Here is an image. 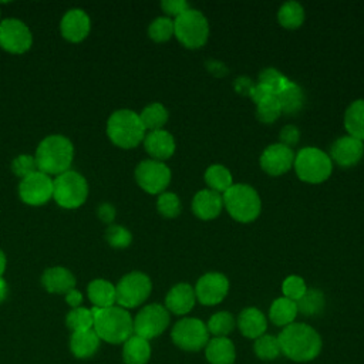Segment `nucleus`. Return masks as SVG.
<instances>
[{
	"mask_svg": "<svg viewBox=\"0 0 364 364\" xmlns=\"http://www.w3.org/2000/svg\"><path fill=\"white\" fill-rule=\"evenodd\" d=\"M282 354L296 363L314 360L321 351L320 334L306 323H291L277 336Z\"/></svg>",
	"mask_w": 364,
	"mask_h": 364,
	"instance_id": "nucleus-1",
	"label": "nucleus"
},
{
	"mask_svg": "<svg viewBox=\"0 0 364 364\" xmlns=\"http://www.w3.org/2000/svg\"><path fill=\"white\" fill-rule=\"evenodd\" d=\"M34 158L40 172L57 176L70 171L74 146L64 135H48L38 144Z\"/></svg>",
	"mask_w": 364,
	"mask_h": 364,
	"instance_id": "nucleus-2",
	"label": "nucleus"
},
{
	"mask_svg": "<svg viewBox=\"0 0 364 364\" xmlns=\"http://www.w3.org/2000/svg\"><path fill=\"white\" fill-rule=\"evenodd\" d=\"M91 313L94 317L92 330L104 341L118 344L125 343L132 336L134 320L125 309L119 306L105 309L92 307Z\"/></svg>",
	"mask_w": 364,
	"mask_h": 364,
	"instance_id": "nucleus-3",
	"label": "nucleus"
},
{
	"mask_svg": "<svg viewBox=\"0 0 364 364\" xmlns=\"http://www.w3.org/2000/svg\"><path fill=\"white\" fill-rule=\"evenodd\" d=\"M145 134L146 131L139 119V114L131 109L114 111L107 121V135L119 148H135L144 141Z\"/></svg>",
	"mask_w": 364,
	"mask_h": 364,
	"instance_id": "nucleus-4",
	"label": "nucleus"
},
{
	"mask_svg": "<svg viewBox=\"0 0 364 364\" xmlns=\"http://www.w3.org/2000/svg\"><path fill=\"white\" fill-rule=\"evenodd\" d=\"M223 208L232 219L249 223L257 219L262 210V200L255 188L246 183H233L223 195Z\"/></svg>",
	"mask_w": 364,
	"mask_h": 364,
	"instance_id": "nucleus-5",
	"label": "nucleus"
},
{
	"mask_svg": "<svg viewBox=\"0 0 364 364\" xmlns=\"http://www.w3.org/2000/svg\"><path fill=\"white\" fill-rule=\"evenodd\" d=\"M293 168L300 181L307 183H321L331 175L333 162L320 148L304 146L294 155Z\"/></svg>",
	"mask_w": 364,
	"mask_h": 364,
	"instance_id": "nucleus-6",
	"label": "nucleus"
},
{
	"mask_svg": "<svg viewBox=\"0 0 364 364\" xmlns=\"http://www.w3.org/2000/svg\"><path fill=\"white\" fill-rule=\"evenodd\" d=\"M173 36L186 48H200L208 41L209 23L199 10L189 9L173 20Z\"/></svg>",
	"mask_w": 364,
	"mask_h": 364,
	"instance_id": "nucleus-7",
	"label": "nucleus"
},
{
	"mask_svg": "<svg viewBox=\"0 0 364 364\" xmlns=\"http://www.w3.org/2000/svg\"><path fill=\"white\" fill-rule=\"evenodd\" d=\"M88 196V183L82 175L75 171H67L57 175L53 181V198L61 208H80Z\"/></svg>",
	"mask_w": 364,
	"mask_h": 364,
	"instance_id": "nucleus-8",
	"label": "nucleus"
},
{
	"mask_svg": "<svg viewBox=\"0 0 364 364\" xmlns=\"http://www.w3.org/2000/svg\"><path fill=\"white\" fill-rule=\"evenodd\" d=\"M151 279L142 272L125 274L115 286V300L122 309H134L142 304L151 294Z\"/></svg>",
	"mask_w": 364,
	"mask_h": 364,
	"instance_id": "nucleus-9",
	"label": "nucleus"
},
{
	"mask_svg": "<svg viewBox=\"0 0 364 364\" xmlns=\"http://www.w3.org/2000/svg\"><path fill=\"white\" fill-rule=\"evenodd\" d=\"M171 338L176 347L185 351H199L209 341L206 324L195 317H183L175 323Z\"/></svg>",
	"mask_w": 364,
	"mask_h": 364,
	"instance_id": "nucleus-10",
	"label": "nucleus"
},
{
	"mask_svg": "<svg viewBox=\"0 0 364 364\" xmlns=\"http://www.w3.org/2000/svg\"><path fill=\"white\" fill-rule=\"evenodd\" d=\"M169 324V311L165 306L152 303L142 307L134 318V333L145 340L161 336Z\"/></svg>",
	"mask_w": 364,
	"mask_h": 364,
	"instance_id": "nucleus-11",
	"label": "nucleus"
},
{
	"mask_svg": "<svg viewBox=\"0 0 364 364\" xmlns=\"http://www.w3.org/2000/svg\"><path fill=\"white\" fill-rule=\"evenodd\" d=\"M135 181L145 192L159 195L171 182V169L165 162L155 159L141 161L135 168Z\"/></svg>",
	"mask_w": 364,
	"mask_h": 364,
	"instance_id": "nucleus-12",
	"label": "nucleus"
},
{
	"mask_svg": "<svg viewBox=\"0 0 364 364\" xmlns=\"http://www.w3.org/2000/svg\"><path fill=\"white\" fill-rule=\"evenodd\" d=\"M33 44L30 28L18 18L0 21V47L13 54L26 53Z\"/></svg>",
	"mask_w": 364,
	"mask_h": 364,
	"instance_id": "nucleus-13",
	"label": "nucleus"
},
{
	"mask_svg": "<svg viewBox=\"0 0 364 364\" xmlns=\"http://www.w3.org/2000/svg\"><path fill=\"white\" fill-rule=\"evenodd\" d=\"M18 196L27 205H44L53 198V179L48 175L36 171L21 179L18 183Z\"/></svg>",
	"mask_w": 364,
	"mask_h": 364,
	"instance_id": "nucleus-14",
	"label": "nucleus"
},
{
	"mask_svg": "<svg viewBox=\"0 0 364 364\" xmlns=\"http://www.w3.org/2000/svg\"><path fill=\"white\" fill-rule=\"evenodd\" d=\"M196 300L203 306L219 304L229 291V280L223 273L209 272L200 276L193 287Z\"/></svg>",
	"mask_w": 364,
	"mask_h": 364,
	"instance_id": "nucleus-15",
	"label": "nucleus"
},
{
	"mask_svg": "<svg viewBox=\"0 0 364 364\" xmlns=\"http://www.w3.org/2000/svg\"><path fill=\"white\" fill-rule=\"evenodd\" d=\"M260 168L272 176H279L286 173L293 168L294 152L291 148L276 142L266 146L259 158Z\"/></svg>",
	"mask_w": 364,
	"mask_h": 364,
	"instance_id": "nucleus-16",
	"label": "nucleus"
},
{
	"mask_svg": "<svg viewBox=\"0 0 364 364\" xmlns=\"http://www.w3.org/2000/svg\"><path fill=\"white\" fill-rule=\"evenodd\" d=\"M364 155V142L350 136L344 135L336 139L330 148V159L331 162H336L341 168H350L357 165Z\"/></svg>",
	"mask_w": 364,
	"mask_h": 364,
	"instance_id": "nucleus-17",
	"label": "nucleus"
},
{
	"mask_svg": "<svg viewBox=\"0 0 364 364\" xmlns=\"http://www.w3.org/2000/svg\"><path fill=\"white\" fill-rule=\"evenodd\" d=\"M60 30L65 40L71 43H80L88 36L91 30V20L84 10L71 9L63 16Z\"/></svg>",
	"mask_w": 364,
	"mask_h": 364,
	"instance_id": "nucleus-18",
	"label": "nucleus"
},
{
	"mask_svg": "<svg viewBox=\"0 0 364 364\" xmlns=\"http://www.w3.org/2000/svg\"><path fill=\"white\" fill-rule=\"evenodd\" d=\"M144 148L151 156V159L164 162L171 158L175 152V139L166 129H155L145 134Z\"/></svg>",
	"mask_w": 364,
	"mask_h": 364,
	"instance_id": "nucleus-19",
	"label": "nucleus"
},
{
	"mask_svg": "<svg viewBox=\"0 0 364 364\" xmlns=\"http://www.w3.org/2000/svg\"><path fill=\"white\" fill-rule=\"evenodd\" d=\"M222 209H223L222 195L208 188L198 191L192 199V212L196 218L202 220H212L218 218Z\"/></svg>",
	"mask_w": 364,
	"mask_h": 364,
	"instance_id": "nucleus-20",
	"label": "nucleus"
},
{
	"mask_svg": "<svg viewBox=\"0 0 364 364\" xmlns=\"http://www.w3.org/2000/svg\"><path fill=\"white\" fill-rule=\"evenodd\" d=\"M196 301L195 290L188 283H178L165 296V309L176 316L188 314Z\"/></svg>",
	"mask_w": 364,
	"mask_h": 364,
	"instance_id": "nucleus-21",
	"label": "nucleus"
},
{
	"mask_svg": "<svg viewBox=\"0 0 364 364\" xmlns=\"http://www.w3.org/2000/svg\"><path fill=\"white\" fill-rule=\"evenodd\" d=\"M236 324L245 337L256 340L266 333L267 318L259 309L246 307L239 313Z\"/></svg>",
	"mask_w": 364,
	"mask_h": 364,
	"instance_id": "nucleus-22",
	"label": "nucleus"
},
{
	"mask_svg": "<svg viewBox=\"0 0 364 364\" xmlns=\"http://www.w3.org/2000/svg\"><path fill=\"white\" fill-rule=\"evenodd\" d=\"M43 287L50 293H68L75 286V277L73 273L61 266H54L44 270L41 276Z\"/></svg>",
	"mask_w": 364,
	"mask_h": 364,
	"instance_id": "nucleus-23",
	"label": "nucleus"
},
{
	"mask_svg": "<svg viewBox=\"0 0 364 364\" xmlns=\"http://www.w3.org/2000/svg\"><path fill=\"white\" fill-rule=\"evenodd\" d=\"M205 355L210 364H233L236 358L235 344L228 337L209 338L205 346Z\"/></svg>",
	"mask_w": 364,
	"mask_h": 364,
	"instance_id": "nucleus-24",
	"label": "nucleus"
},
{
	"mask_svg": "<svg viewBox=\"0 0 364 364\" xmlns=\"http://www.w3.org/2000/svg\"><path fill=\"white\" fill-rule=\"evenodd\" d=\"M277 101L282 108V114L287 115H294L297 114L306 101L304 92L301 87H299L296 82L289 81L279 92H277Z\"/></svg>",
	"mask_w": 364,
	"mask_h": 364,
	"instance_id": "nucleus-25",
	"label": "nucleus"
},
{
	"mask_svg": "<svg viewBox=\"0 0 364 364\" xmlns=\"http://www.w3.org/2000/svg\"><path fill=\"white\" fill-rule=\"evenodd\" d=\"M299 314L296 301L286 299V297H277L273 300L269 309V318L270 321L277 327H286L291 323H294L296 316Z\"/></svg>",
	"mask_w": 364,
	"mask_h": 364,
	"instance_id": "nucleus-26",
	"label": "nucleus"
},
{
	"mask_svg": "<svg viewBox=\"0 0 364 364\" xmlns=\"http://www.w3.org/2000/svg\"><path fill=\"white\" fill-rule=\"evenodd\" d=\"M149 357L151 346L148 340L134 334L124 343L122 358L125 364H146Z\"/></svg>",
	"mask_w": 364,
	"mask_h": 364,
	"instance_id": "nucleus-27",
	"label": "nucleus"
},
{
	"mask_svg": "<svg viewBox=\"0 0 364 364\" xmlns=\"http://www.w3.org/2000/svg\"><path fill=\"white\" fill-rule=\"evenodd\" d=\"M88 299L94 304V307L105 309L114 306L115 300V286L104 279H95L88 284L87 289Z\"/></svg>",
	"mask_w": 364,
	"mask_h": 364,
	"instance_id": "nucleus-28",
	"label": "nucleus"
},
{
	"mask_svg": "<svg viewBox=\"0 0 364 364\" xmlns=\"http://www.w3.org/2000/svg\"><path fill=\"white\" fill-rule=\"evenodd\" d=\"M344 128L347 135L364 142V100L353 101L344 114Z\"/></svg>",
	"mask_w": 364,
	"mask_h": 364,
	"instance_id": "nucleus-29",
	"label": "nucleus"
},
{
	"mask_svg": "<svg viewBox=\"0 0 364 364\" xmlns=\"http://www.w3.org/2000/svg\"><path fill=\"white\" fill-rule=\"evenodd\" d=\"M70 346L75 357L87 358L97 351L100 346V337L92 328L85 331H74L71 336Z\"/></svg>",
	"mask_w": 364,
	"mask_h": 364,
	"instance_id": "nucleus-30",
	"label": "nucleus"
},
{
	"mask_svg": "<svg viewBox=\"0 0 364 364\" xmlns=\"http://www.w3.org/2000/svg\"><path fill=\"white\" fill-rule=\"evenodd\" d=\"M203 178L208 185V189L215 191L220 195H223L233 185V178L230 171L226 166L219 164L208 166Z\"/></svg>",
	"mask_w": 364,
	"mask_h": 364,
	"instance_id": "nucleus-31",
	"label": "nucleus"
},
{
	"mask_svg": "<svg viewBox=\"0 0 364 364\" xmlns=\"http://www.w3.org/2000/svg\"><path fill=\"white\" fill-rule=\"evenodd\" d=\"M168 117H169L168 109L161 102H152L146 105L139 114V119L145 131L164 129V125L166 124Z\"/></svg>",
	"mask_w": 364,
	"mask_h": 364,
	"instance_id": "nucleus-32",
	"label": "nucleus"
},
{
	"mask_svg": "<svg viewBox=\"0 0 364 364\" xmlns=\"http://www.w3.org/2000/svg\"><path fill=\"white\" fill-rule=\"evenodd\" d=\"M297 311L303 316H317L324 310L326 297L318 289H307L306 293L296 301Z\"/></svg>",
	"mask_w": 364,
	"mask_h": 364,
	"instance_id": "nucleus-33",
	"label": "nucleus"
},
{
	"mask_svg": "<svg viewBox=\"0 0 364 364\" xmlns=\"http://www.w3.org/2000/svg\"><path fill=\"white\" fill-rule=\"evenodd\" d=\"M277 20L284 28H299L304 21V9L297 1H286L277 11Z\"/></svg>",
	"mask_w": 364,
	"mask_h": 364,
	"instance_id": "nucleus-34",
	"label": "nucleus"
},
{
	"mask_svg": "<svg viewBox=\"0 0 364 364\" xmlns=\"http://www.w3.org/2000/svg\"><path fill=\"white\" fill-rule=\"evenodd\" d=\"M236 326L235 317L229 311H218L212 314L206 323L208 333L213 337H228Z\"/></svg>",
	"mask_w": 364,
	"mask_h": 364,
	"instance_id": "nucleus-35",
	"label": "nucleus"
},
{
	"mask_svg": "<svg viewBox=\"0 0 364 364\" xmlns=\"http://www.w3.org/2000/svg\"><path fill=\"white\" fill-rule=\"evenodd\" d=\"M253 351L260 360H266V361L276 360L282 354L279 338L276 336L264 333L263 336L255 340Z\"/></svg>",
	"mask_w": 364,
	"mask_h": 364,
	"instance_id": "nucleus-36",
	"label": "nucleus"
},
{
	"mask_svg": "<svg viewBox=\"0 0 364 364\" xmlns=\"http://www.w3.org/2000/svg\"><path fill=\"white\" fill-rule=\"evenodd\" d=\"M148 36L155 43H165L173 36V20L171 17H156L148 27Z\"/></svg>",
	"mask_w": 364,
	"mask_h": 364,
	"instance_id": "nucleus-37",
	"label": "nucleus"
},
{
	"mask_svg": "<svg viewBox=\"0 0 364 364\" xmlns=\"http://www.w3.org/2000/svg\"><path fill=\"white\" fill-rule=\"evenodd\" d=\"M67 326L74 331H85V330H91L94 326V317L91 310L85 309V307H77L73 309L68 314H67Z\"/></svg>",
	"mask_w": 364,
	"mask_h": 364,
	"instance_id": "nucleus-38",
	"label": "nucleus"
},
{
	"mask_svg": "<svg viewBox=\"0 0 364 364\" xmlns=\"http://www.w3.org/2000/svg\"><path fill=\"white\" fill-rule=\"evenodd\" d=\"M156 209L158 212L168 219L176 218L181 213L182 205H181V199L178 198L176 193L173 192H162L158 195L156 199Z\"/></svg>",
	"mask_w": 364,
	"mask_h": 364,
	"instance_id": "nucleus-39",
	"label": "nucleus"
},
{
	"mask_svg": "<svg viewBox=\"0 0 364 364\" xmlns=\"http://www.w3.org/2000/svg\"><path fill=\"white\" fill-rule=\"evenodd\" d=\"M280 115L282 108L276 95L256 104V117L263 124H273Z\"/></svg>",
	"mask_w": 364,
	"mask_h": 364,
	"instance_id": "nucleus-40",
	"label": "nucleus"
},
{
	"mask_svg": "<svg viewBox=\"0 0 364 364\" xmlns=\"http://www.w3.org/2000/svg\"><path fill=\"white\" fill-rule=\"evenodd\" d=\"M105 239L109 243V246L117 247V249H124L128 247L132 242V235L131 232L119 225H111L108 226L105 232Z\"/></svg>",
	"mask_w": 364,
	"mask_h": 364,
	"instance_id": "nucleus-41",
	"label": "nucleus"
},
{
	"mask_svg": "<svg viewBox=\"0 0 364 364\" xmlns=\"http://www.w3.org/2000/svg\"><path fill=\"white\" fill-rule=\"evenodd\" d=\"M307 290L306 282L303 277L291 274L287 276L283 283H282V291H283V297L290 299L293 301H297Z\"/></svg>",
	"mask_w": 364,
	"mask_h": 364,
	"instance_id": "nucleus-42",
	"label": "nucleus"
},
{
	"mask_svg": "<svg viewBox=\"0 0 364 364\" xmlns=\"http://www.w3.org/2000/svg\"><path fill=\"white\" fill-rule=\"evenodd\" d=\"M289 81H290L289 78H286L280 71H277L276 68H272V67L262 70L259 74V84L269 87L276 95Z\"/></svg>",
	"mask_w": 364,
	"mask_h": 364,
	"instance_id": "nucleus-43",
	"label": "nucleus"
},
{
	"mask_svg": "<svg viewBox=\"0 0 364 364\" xmlns=\"http://www.w3.org/2000/svg\"><path fill=\"white\" fill-rule=\"evenodd\" d=\"M11 171L20 176L21 179L34 173L37 169V162H36V158L33 155H27V154H23V155H18L13 159L11 162Z\"/></svg>",
	"mask_w": 364,
	"mask_h": 364,
	"instance_id": "nucleus-44",
	"label": "nucleus"
},
{
	"mask_svg": "<svg viewBox=\"0 0 364 364\" xmlns=\"http://www.w3.org/2000/svg\"><path fill=\"white\" fill-rule=\"evenodd\" d=\"M161 9L164 10L165 14L171 16V17H178L182 13H185L186 10L191 9L189 3L185 0H164L161 3Z\"/></svg>",
	"mask_w": 364,
	"mask_h": 364,
	"instance_id": "nucleus-45",
	"label": "nucleus"
},
{
	"mask_svg": "<svg viewBox=\"0 0 364 364\" xmlns=\"http://www.w3.org/2000/svg\"><path fill=\"white\" fill-rule=\"evenodd\" d=\"M299 139H300V131H299L297 127L289 124V125L282 128V131H280V144L291 148L299 142Z\"/></svg>",
	"mask_w": 364,
	"mask_h": 364,
	"instance_id": "nucleus-46",
	"label": "nucleus"
},
{
	"mask_svg": "<svg viewBox=\"0 0 364 364\" xmlns=\"http://www.w3.org/2000/svg\"><path fill=\"white\" fill-rule=\"evenodd\" d=\"M276 94L269 88V87H266V85H263V84H255V87H253V90H252V92H250V98H252V101L255 102V104H259V102H262V101H264V100H267V98H270V97H274Z\"/></svg>",
	"mask_w": 364,
	"mask_h": 364,
	"instance_id": "nucleus-47",
	"label": "nucleus"
},
{
	"mask_svg": "<svg viewBox=\"0 0 364 364\" xmlns=\"http://www.w3.org/2000/svg\"><path fill=\"white\" fill-rule=\"evenodd\" d=\"M97 215H98L100 220H102L105 223H111L115 218V208L111 203H101L97 208Z\"/></svg>",
	"mask_w": 364,
	"mask_h": 364,
	"instance_id": "nucleus-48",
	"label": "nucleus"
},
{
	"mask_svg": "<svg viewBox=\"0 0 364 364\" xmlns=\"http://www.w3.org/2000/svg\"><path fill=\"white\" fill-rule=\"evenodd\" d=\"M233 87L242 95H250V92L255 87V82L249 77H239V78H236Z\"/></svg>",
	"mask_w": 364,
	"mask_h": 364,
	"instance_id": "nucleus-49",
	"label": "nucleus"
},
{
	"mask_svg": "<svg viewBox=\"0 0 364 364\" xmlns=\"http://www.w3.org/2000/svg\"><path fill=\"white\" fill-rule=\"evenodd\" d=\"M65 301H67L73 309H77V307L81 304V301H82V294H81L78 290L73 289V290H70L68 293H65Z\"/></svg>",
	"mask_w": 364,
	"mask_h": 364,
	"instance_id": "nucleus-50",
	"label": "nucleus"
},
{
	"mask_svg": "<svg viewBox=\"0 0 364 364\" xmlns=\"http://www.w3.org/2000/svg\"><path fill=\"white\" fill-rule=\"evenodd\" d=\"M206 67H208L209 73H212V74H215L218 77L225 75L228 73V68L222 63H219V61H208Z\"/></svg>",
	"mask_w": 364,
	"mask_h": 364,
	"instance_id": "nucleus-51",
	"label": "nucleus"
},
{
	"mask_svg": "<svg viewBox=\"0 0 364 364\" xmlns=\"http://www.w3.org/2000/svg\"><path fill=\"white\" fill-rule=\"evenodd\" d=\"M7 293H9L7 283H6V280L3 277H0V301H3L6 299Z\"/></svg>",
	"mask_w": 364,
	"mask_h": 364,
	"instance_id": "nucleus-52",
	"label": "nucleus"
},
{
	"mask_svg": "<svg viewBox=\"0 0 364 364\" xmlns=\"http://www.w3.org/2000/svg\"><path fill=\"white\" fill-rule=\"evenodd\" d=\"M4 269H6V256H4V253L0 250V277H1V274L4 273Z\"/></svg>",
	"mask_w": 364,
	"mask_h": 364,
	"instance_id": "nucleus-53",
	"label": "nucleus"
}]
</instances>
